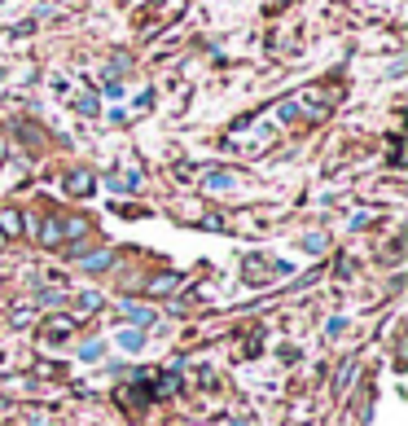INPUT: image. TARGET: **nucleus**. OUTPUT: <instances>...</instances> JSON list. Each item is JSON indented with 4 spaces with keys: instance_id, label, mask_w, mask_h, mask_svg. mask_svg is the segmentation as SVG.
Returning <instances> with one entry per match:
<instances>
[{
    "instance_id": "nucleus-1",
    "label": "nucleus",
    "mask_w": 408,
    "mask_h": 426,
    "mask_svg": "<svg viewBox=\"0 0 408 426\" xmlns=\"http://www.w3.org/2000/svg\"><path fill=\"white\" fill-rule=\"evenodd\" d=\"M123 316L132 321V329H141V334L154 325V307H145V303H123Z\"/></svg>"
},
{
    "instance_id": "nucleus-2",
    "label": "nucleus",
    "mask_w": 408,
    "mask_h": 426,
    "mask_svg": "<svg viewBox=\"0 0 408 426\" xmlns=\"http://www.w3.org/2000/svg\"><path fill=\"white\" fill-rule=\"evenodd\" d=\"M268 259H259V255H250L246 259V268H242V273H246V281H250V286H263V281H268V277H263V273H268Z\"/></svg>"
},
{
    "instance_id": "nucleus-3",
    "label": "nucleus",
    "mask_w": 408,
    "mask_h": 426,
    "mask_svg": "<svg viewBox=\"0 0 408 426\" xmlns=\"http://www.w3.org/2000/svg\"><path fill=\"white\" fill-rule=\"evenodd\" d=\"M172 290H180V273H159L150 281V294L154 299H163V294H172Z\"/></svg>"
},
{
    "instance_id": "nucleus-4",
    "label": "nucleus",
    "mask_w": 408,
    "mask_h": 426,
    "mask_svg": "<svg viewBox=\"0 0 408 426\" xmlns=\"http://www.w3.org/2000/svg\"><path fill=\"white\" fill-rule=\"evenodd\" d=\"M88 189H92V172H83V168H75V172H70L66 176V194H88Z\"/></svg>"
},
{
    "instance_id": "nucleus-5",
    "label": "nucleus",
    "mask_w": 408,
    "mask_h": 426,
    "mask_svg": "<svg viewBox=\"0 0 408 426\" xmlns=\"http://www.w3.org/2000/svg\"><path fill=\"white\" fill-rule=\"evenodd\" d=\"M40 242H44V246H57V242H66V238H62V220H57V216H49V220L40 224Z\"/></svg>"
},
{
    "instance_id": "nucleus-6",
    "label": "nucleus",
    "mask_w": 408,
    "mask_h": 426,
    "mask_svg": "<svg viewBox=\"0 0 408 426\" xmlns=\"http://www.w3.org/2000/svg\"><path fill=\"white\" fill-rule=\"evenodd\" d=\"M0 233H5V238H14V233H22V216L14 207L9 211H0Z\"/></svg>"
},
{
    "instance_id": "nucleus-7",
    "label": "nucleus",
    "mask_w": 408,
    "mask_h": 426,
    "mask_svg": "<svg viewBox=\"0 0 408 426\" xmlns=\"http://www.w3.org/2000/svg\"><path fill=\"white\" fill-rule=\"evenodd\" d=\"M119 347H123V352H141V343H145V334H141V329H119Z\"/></svg>"
},
{
    "instance_id": "nucleus-8",
    "label": "nucleus",
    "mask_w": 408,
    "mask_h": 426,
    "mask_svg": "<svg viewBox=\"0 0 408 426\" xmlns=\"http://www.w3.org/2000/svg\"><path fill=\"white\" fill-rule=\"evenodd\" d=\"M110 264H114V255H110V251H97V255L83 259V268H88V273H105Z\"/></svg>"
},
{
    "instance_id": "nucleus-9",
    "label": "nucleus",
    "mask_w": 408,
    "mask_h": 426,
    "mask_svg": "<svg viewBox=\"0 0 408 426\" xmlns=\"http://www.w3.org/2000/svg\"><path fill=\"white\" fill-rule=\"evenodd\" d=\"M101 356H105V343H97V338L79 347V361H101Z\"/></svg>"
},
{
    "instance_id": "nucleus-10",
    "label": "nucleus",
    "mask_w": 408,
    "mask_h": 426,
    "mask_svg": "<svg viewBox=\"0 0 408 426\" xmlns=\"http://www.w3.org/2000/svg\"><path fill=\"white\" fill-rule=\"evenodd\" d=\"M298 246H303L307 255H320V251H325V233H307V238L298 242Z\"/></svg>"
},
{
    "instance_id": "nucleus-11",
    "label": "nucleus",
    "mask_w": 408,
    "mask_h": 426,
    "mask_svg": "<svg viewBox=\"0 0 408 426\" xmlns=\"http://www.w3.org/2000/svg\"><path fill=\"white\" fill-rule=\"evenodd\" d=\"M88 233V220H62V238H83Z\"/></svg>"
},
{
    "instance_id": "nucleus-12",
    "label": "nucleus",
    "mask_w": 408,
    "mask_h": 426,
    "mask_svg": "<svg viewBox=\"0 0 408 426\" xmlns=\"http://www.w3.org/2000/svg\"><path fill=\"white\" fill-rule=\"evenodd\" d=\"M207 189H215V194H220V189H233V176L229 172H211L207 176Z\"/></svg>"
},
{
    "instance_id": "nucleus-13",
    "label": "nucleus",
    "mask_w": 408,
    "mask_h": 426,
    "mask_svg": "<svg viewBox=\"0 0 408 426\" xmlns=\"http://www.w3.org/2000/svg\"><path fill=\"white\" fill-rule=\"evenodd\" d=\"M75 307H79V312H97V307H101V294H79V299H75Z\"/></svg>"
},
{
    "instance_id": "nucleus-14",
    "label": "nucleus",
    "mask_w": 408,
    "mask_h": 426,
    "mask_svg": "<svg viewBox=\"0 0 408 426\" xmlns=\"http://www.w3.org/2000/svg\"><path fill=\"white\" fill-rule=\"evenodd\" d=\"M66 334H70V321H53L49 329H44V338H49V343L53 338H66Z\"/></svg>"
},
{
    "instance_id": "nucleus-15",
    "label": "nucleus",
    "mask_w": 408,
    "mask_h": 426,
    "mask_svg": "<svg viewBox=\"0 0 408 426\" xmlns=\"http://www.w3.org/2000/svg\"><path fill=\"white\" fill-rule=\"evenodd\" d=\"M79 110L83 114H97V97H79Z\"/></svg>"
},
{
    "instance_id": "nucleus-16",
    "label": "nucleus",
    "mask_w": 408,
    "mask_h": 426,
    "mask_svg": "<svg viewBox=\"0 0 408 426\" xmlns=\"http://www.w3.org/2000/svg\"><path fill=\"white\" fill-rule=\"evenodd\" d=\"M0 246H5V233H0Z\"/></svg>"
}]
</instances>
